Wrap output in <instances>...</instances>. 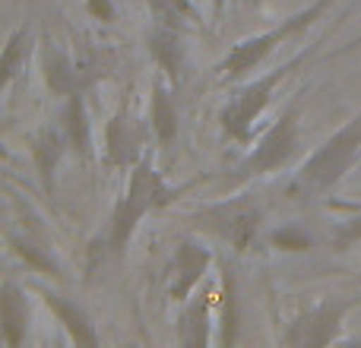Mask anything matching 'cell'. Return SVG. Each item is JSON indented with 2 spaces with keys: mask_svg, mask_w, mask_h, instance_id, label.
Instances as JSON below:
<instances>
[{
  "mask_svg": "<svg viewBox=\"0 0 361 348\" xmlns=\"http://www.w3.org/2000/svg\"><path fill=\"white\" fill-rule=\"evenodd\" d=\"M171 199H175V190L165 184L162 171H159L149 159H140L130 168L127 187L118 197L114 212H111V237H108V244H111L114 254H124L127 244L137 235L140 222H143L152 209L171 203Z\"/></svg>",
  "mask_w": 361,
  "mask_h": 348,
  "instance_id": "6da1fadb",
  "label": "cell"
},
{
  "mask_svg": "<svg viewBox=\"0 0 361 348\" xmlns=\"http://www.w3.org/2000/svg\"><path fill=\"white\" fill-rule=\"evenodd\" d=\"M358 152H361V111L352 114L333 137H326L305 159V165L295 171L292 190L307 193V197H320V193L333 190L349 174L352 165H355Z\"/></svg>",
  "mask_w": 361,
  "mask_h": 348,
  "instance_id": "7a4b0ae2",
  "label": "cell"
},
{
  "mask_svg": "<svg viewBox=\"0 0 361 348\" xmlns=\"http://www.w3.org/2000/svg\"><path fill=\"white\" fill-rule=\"evenodd\" d=\"M336 4V0H314V4H307L305 10L292 13V16H286L279 25H273V29L260 32V35H250V38H241V42L235 44V48L225 54L222 61V76L225 80H238V76H244L247 70H254L257 63L263 61V57L269 54V51L276 48V44H282L286 38H292L295 32L307 29V25L314 23V19H320L330 6Z\"/></svg>",
  "mask_w": 361,
  "mask_h": 348,
  "instance_id": "3957f363",
  "label": "cell"
},
{
  "mask_svg": "<svg viewBox=\"0 0 361 348\" xmlns=\"http://www.w3.org/2000/svg\"><path fill=\"white\" fill-rule=\"evenodd\" d=\"M307 54H311V48H307L305 54H295L292 61L279 63L276 70H269L267 76L254 80L250 86H244L241 92H238L235 99H231L228 105H225V111H222V130H225V137L238 139V143H250L254 124L260 120V114L267 111L269 101H273L276 86H279V82L286 80V76L292 73L295 67H301V63L307 61Z\"/></svg>",
  "mask_w": 361,
  "mask_h": 348,
  "instance_id": "277c9868",
  "label": "cell"
},
{
  "mask_svg": "<svg viewBox=\"0 0 361 348\" xmlns=\"http://www.w3.org/2000/svg\"><path fill=\"white\" fill-rule=\"evenodd\" d=\"M298 152H301V120H298V108H288L257 139L254 149L244 156V162L238 165V178H263V174L282 171L286 165L295 162Z\"/></svg>",
  "mask_w": 361,
  "mask_h": 348,
  "instance_id": "5b68a950",
  "label": "cell"
},
{
  "mask_svg": "<svg viewBox=\"0 0 361 348\" xmlns=\"http://www.w3.org/2000/svg\"><path fill=\"white\" fill-rule=\"evenodd\" d=\"M193 218H197L206 231H212L219 241L228 244L231 250H238V254L254 247L257 237H260V225H263L260 206L247 197L212 203V206H206V209H200Z\"/></svg>",
  "mask_w": 361,
  "mask_h": 348,
  "instance_id": "8992f818",
  "label": "cell"
},
{
  "mask_svg": "<svg viewBox=\"0 0 361 348\" xmlns=\"http://www.w3.org/2000/svg\"><path fill=\"white\" fill-rule=\"evenodd\" d=\"M355 304H358V298H352V294H343V298H320L317 304H307L305 311L288 323L286 336H282V345L317 348V345L339 342L343 320Z\"/></svg>",
  "mask_w": 361,
  "mask_h": 348,
  "instance_id": "52a82bcc",
  "label": "cell"
},
{
  "mask_svg": "<svg viewBox=\"0 0 361 348\" xmlns=\"http://www.w3.org/2000/svg\"><path fill=\"white\" fill-rule=\"evenodd\" d=\"M143 127L130 105H121L105 127V162L118 171H127L143 159Z\"/></svg>",
  "mask_w": 361,
  "mask_h": 348,
  "instance_id": "ba28073f",
  "label": "cell"
},
{
  "mask_svg": "<svg viewBox=\"0 0 361 348\" xmlns=\"http://www.w3.org/2000/svg\"><path fill=\"white\" fill-rule=\"evenodd\" d=\"M209 263H212L209 247H203L200 241L184 237V241L178 244L175 266H171V285H169V298L175 301V304H184V301L197 292L200 282L209 273Z\"/></svg>",
  "mask_w": 361,
  "mask_h": 348,
  "instance_id": "9c48e42d",
  "label": "cell"
},
{
  "mask_svg": "<svg viewBox=\"0 0 361 348\" xmlns=\"http://www.w3.org/2000/svg\"><path fill=\"white\" fill-rule=\"evenodd\" d=\"M146 44H149L152 61L159 63L165 76L171 82H180L187 70V44H184V29H171V25L156 23L146 35Z\"/></svg>",
  "mask_w": 361,
  "mask_h": 348,
  "instance_id": "30bf717a",
  "label": "cell"
},
{
  "mask_svg": "<svg viewBox=\"0 0 361 348\" xmlns=\"http://www.w3.org/2000/svg\"><path fill=\"white\" fill-rule=\"evenodd\" d=\"M209 326H212V292H193L184 301V313L178 320V342L200 348L209 342Z\"/></svg>",
  "mask_w": 361,
  "mask_h": 348,
  "instance_id": "8fae6325",
  "label": "cell"
},
{
  "mask_svg": "<svg viewBox=\"0 0 361 348\" xmlns=\"http://www.w3.org/2000/svg\"><path fill=\"white\" fill-rule=\"evenodd\" d=\"M44 82H48V89L54 95H61V99H70V95H76V92L86 89L80 61L70 57L67 51H61V48L44 51Z\"/></svg>",
  "mask_w": 361,
  "mask_h": 348,
  "instance_id": "7c38bea8",
  "label": "cell"
},
{
  "mask_svg": "<svg viewBox=\"0 0 361 348\" xmlns=\"http://www.w3.org/2000/svg\"><path fill=\"white\" fill-rule=\"evenodd\" d=\"M0 326H4V342L10 348H19L29 333V301L25 292L13 282H4L0 288Z\"/></svg>",
  "mask_w": 361,
  "mask_h": 348,
  "instance_id": "4fadbf2b",
  "label": "cell"
},
{
  "mask_svg": "<svg viewBox=\"0 0 361 348\" xmlns=\"http://www.w3.org/2000/svg\"><path fill=\"white\" fill-rule=\"evenodd\" d=\"M149 95H152L149 99V130H152V137H156V143L162 146V149H169L178 137V108H175V101H171V92L162 76L152 82Z\"/></svg>",
  "mask_w": 361,
  "mask_h": 348,
  "instance_id": "5bb4252c",
  "label": "cell"
},
{
  "mask_svg": "<svg viewBox=\"0 0 361 348\" xmlns=\"http://www.w3.org/2000/svg\"><path fill=\"white\" fill-rule=\"evenodd\" d=\"M63 133H67V143L73 146L82 159L92 156V124H89V111H86L82 92L67 99V108H63Z\"/></svg>",
  "mask_w": 361,
  "mask_h": 348,
  "instance_id": "9a60e30c",
  "label": "cell"
},
{
  "mask_svg": "<svg viewBox=\"0 0 361 348\" xmlns=\"http://www.w3.org/2000/svg\"><path fill=\"white\" fill-rule=\"evenodd\" d=\"M44 304L54 311V317L61 320V326L70 333V339L80 345H99V333L92 330L89 317L73 304V301L61 298V294H44Z\"/></svg>",
  "mask_w": 361,
  "mask_h": 348,
  "instance_id": "2e32d148",
  "label": "cell"
},
{
  "mask_svg": "<svg viewBox=\"0 0 361 348\" xmlns=\"http://www.w3.org/2000/svg\"><path fill=\"white\" fill-rule=\"evenodd\" d=\"M29 44H32V32L25 29V25H19V29L6 38L4 61H0V80H4V89H10V82L16 80V73L23 70L25 57H29Z\"/></svg>",
  "mask_w": 361,
  "mask_h": 348,
  "instance_id": "e0dca14e",
  "label": "cell"
},
{
  "mask_svg": "<svg viewBox=\"0 0 361 348\" xmlns=\"http://www.w3.org/2000/svg\"><path fill=\"white\" fill-rule=\"evenodd\" d=\"M32 152H35V162H38V171H42L44 184H51L57 162H61V156H63V137L57 130H51V127H44V130L38 133Z\"/></svg>",
  "mask_w": 361,
  "mask_h": 348,
  "instance_id": "ac0fdd59",
  "label": "cell"
},
{
  "mask_svg": "<svg viewBox=\"0 0 361 348\" xmlns=\"http://www.w3.org/2000/svg\"><path fill=\"white\" fill-rule=\"evenodd\" d=\"M225 292H222V336H219V342L222 345H231L238 339V311H235V279L228 275V269H225Z\"/></svg>",
  "mask_w": 361,
  "mask_h": 348,
  "instance_id": "d6986e66",
  "label": "cell"
},
{
  "mask_svg": "<svg viewBox=\"0 0 361 348\" xmlns=\"http://www.w3.org/2000/svg\"><path fill=\"white\" fill-rule=\"evenodd\" d=\"M269 241H273V247L288 250V254H301V250L314 247V237L307 235L305 228H298V225H286V228H279Z\"/></svg>",
  "mask_w": 361,
  "mask_h": 348,
  "instance_id": "ffe728a7",
  "label": "cell"
},
{
  "mask_svg": "<svg viewBox=\"0 0 361 348\" xmlns=\"http://www.w3.org/2000/svg\"><path fill=\"white\" fill-rule=\"evenodd\" d=\"M355 244H361V212H352V216L339 225L336 237H333V247H336L339 254L349 250V247H355Z\"/></svg>",
  "mask_w": 361,
  "mask_h": 348,
  "instance_id": "44dd1931",
  "label": "cell"
},
{
  "mask_svg": "<svg viewBox=\"0 0 361 348\" xmlns=\"http://www.w3.org/2000/svg\"><path fill=\"white\" fill-rule=\"evenodd\" d=\"M16 250H19V256L23 260H29L32 266H38V269H48V273H57V263L51 260L48 254H44L38 244H32V241H16Z\"/></svg>",
  "mask_w": 361,
  "mask_h": 348,
  "instance_id": "7402d4cb",
  "label": "cell"
},
{
  "mask_svg": "<svg viewBox=\"0 0 361 348\" xmlns=\"http://www.w3.org/2000/svg\"><path fill=\"white\" fill-rule=\"evenodd\" d=\"M86 10L92 13L95 19H105V23H111V19H114V6H111V0H86Z\"/></svg>",
  "mask_w": 361,
  "mask_h": 348,
  "instance_id": "603a6c76",
  "label": "cell"
},
{
  "mask_svg": "<svg viewBox=\"0 0 361 348\" xmlns=\"http://www.w3.org/2000/svg\"><path fill=\"white\" fill-rule=\"evenodd\" d=\"M212 6H216V13H222L225 10V0H212Z\"/></svg>",
  "mask_w": 361,
  "mask_h": 348,
  "instance_id": "cb8c5ba5",
  "label": "cell"
},
{
  "mask_svg": "<svg viewBox=\"0 0 361 348\" xmlns=\"http://www.w3.org/2000/svg\"><path fill=\"white\" fill-rule=\"evenodd\" d=\"M358 44H361V35H358V38H355V42H352V44H349V48H358Z\"/></svg>",
  "mask_w": 361,
  "mask_h": 348,
  "instance_id": "d4e9b609",
  "label": "cell"
},
{
  "mask_svg": "<svg viewBox=\"0 0 361 348\" xmlns=\"http://www.w3.org/2000/svg\"><path fill=\"white\" fill-rule=\"evenodd\" d=\"M180 4H184V6H190V0H180Z\"/></svg>",
  "mask_w": 361,
  "mask_h": 348,
  "instance_id": "484cf974",
  "label": "cell"
}]
</instances>
